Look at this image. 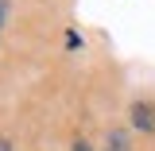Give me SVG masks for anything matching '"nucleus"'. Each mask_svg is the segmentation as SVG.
<instances>
[{"label":"nucleus","instance_id":"nucleus-2","mask_svg":"<svg viewBox=\"0 0 155 151\" xmlns=\"http://www.w3.org/2000/svg\"><path fill=\"white\" fill-rule=\"evenodd\" d=\"M109 151H124V132H113V136H109Z\"/></svg>","mask_w":155,"mask_h":151},{"label":"nucleus","instance_id":"nucleus-4","mask_svg":"<svg viewBox=\"0 0 155 151\" xmlns=\"http://www.w3.org/2000/svg\"><path fill=\"white\" fill-rule=\"evenodd\" d=\"M74 151H89V147H85V143H81V140H78V147H74Z\"/></svg>","mask_w":155,"mask_h":151},{"label":"nucleus","instance_id":"nucleus-1","mask_svg":"<svg viewBox=\"0 0 155 151\" xmlns=\"http://www.w3.org/2000/svg\"><path fill=\"white\" fill-rule=\"evenodd\" d=\"M132 124L140 132H151L155 128V109L151 105H132Z\"/></svg>","mask_w":155,"mask_h":151},{"label":"nucleus","instance_id":"nucleus-3","mask_svg":"<svg viewBox=\"0 0 155 151\" xmlns=\"http://www.w3.org/2000/svg\"><path fill=\"white\" fill-rule=\"evenodd\" d=\"M4 12H8V4H4V0H0V27H4Z\"/></svg>","mask_w":155,"mask_h":151}]
</instances>
